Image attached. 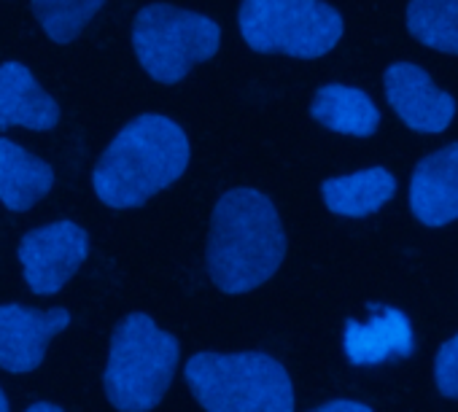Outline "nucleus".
<instances>
[{"instance_id": "obj_5", "label": "nucleus", "mask_w": 458, "mask_h": 412, "mask_svg": "<svg viewBox=\"0 0 458 412\" xmlns=\"http://www.w3.org/2000/svg\"><path fill=\"white\" fill-rule=\"evenodd\" d=\"M241 33L254 52L321 57L343 38V17L324 0H243Z\"/></svg>"}, {"instance_id": "obj_11", "label": "nucleus", "mask_w": 458, "mask_h": 412, "mask_svg": "<svg viewBox=\"0 0 458 412\" xmlns=\"http://www.w3.org/2000/svg\"><path fill=\"white\" fill-rule=\"evenodd\" d=\"M60 122L55 97L20 63L0 65V127L52 130Z\"/></svg>"}, {"instance_id": "obj_13", "label": "nucleus", "mask_w": 458, "mask_h": 412, "mask_svg": "<svg viewBox=\"0 0 458 412\" xmlns=\"http://www.w3.org/2000/svg\"><path fill=\"white\" fill-rule=\"evenodd\" d=\"M412 348L415 340L410 321L394 307L375 313L367 326L348 324L345 332V353L356 364H377L394 356H410Z\"/></svg>"}, {"instance_id": "obj_2", "label": "nucleus", "mask_w": 458, "mask_h": 412, "mask_svg": "<svg viewBox=\"0 0 458 412\" xmlns=\"http://www.w3.org/2000/svg\"><path fill=\"white\" fill-rule=\"evenodd\" d=\"M189 164L186 132L162 114L138 116L100 156L92 186L108 208H135L183 175Z\"/></svg>"}, {"instance_id": "obj_19", "label": "nucleus", "mask_w": 458, "mask_h": 412, "mask_svg": "<svg viewBox=\"0 0 458 412\" xmlns=\"http://www.w3.org/2000/svg\"><path fill=\"white\" fill-rule=\"evenodd\" d=\"M310 412H372V409L367 404H361V401L337 399V401H327V404H321V407H316Z\"/></svg>"}, {"instance_id": "obj_9", "label": "nucleus", "mask_w": 458, "mask_h": 412, "mask_svg": "<svg viewBox=\"0 0 458 412\" xmlns=\"http://www.w3.org/2000/svg\"><path fill=\"white\" fill-rule=\"evenodd\" d=\"M386 97L415 132H442L455 116V100L412 63H396L386 71Z\"/></svg>"}, {"instance_id": "obj_17", "label": "nucleus", "mask_w": 458, "mask_h": 412, "mask_svg": "<svg viewBox=\"0 0 458 412\" xmlns=\"http://www.w3.org/2000/svg\"><path fill=\"white\" fill-rule=\"evenodd\" d=\"M103 4L106 0H36V17L52 41L68 44L89 25Z\"/></svg>"}, {"instance_id": "obj_6", "label": "nucleus", "mask_w": 458, "mask_h": 412, "mask_svg": "<svg viewBox=\"0 0 458 412\" xmlns=\"http://www.w3.org/2000/svg\"><path fill=\"white\" fill-rule=\"evenodd\" d=\"M221 28L202 14L167 4L146 6L132 30V46L146 73L162 84L181 81L191 65L218 52Z\"/></svg>"}, {"instance_id": "obj_4", "label": "nucleus", "mask_w": 458, "mask_h": 412, "mask_svg": "<svg viewBox=\"0 0 458 412\" xmlns=\"http://www.w3.org/2000/svg\"><path fill=\"white\" fill-rule=\"evenodd\" d=\"M181 345L154 318L127 315L108 345L106 393L122 412L154 409L170 388Z\"/></svg>"}, {"instance_id": "obj_21", "label": "nucleus", "mask_w": 458, "mask_h": 412, "mask_svg": "<svg viewBox=\"0 0 458 412\" xmlns=\"http://www.w3.org/2000/svg\"><path fill=\"white\" fill-rule=\"evenodd\" d=\"M0 412H9V399H6L4 388H0Z\"/></svg>"}, {"instance_id": "obj_18", "label": "nucleus", "mask_w": 458, "mask_h": 412, "mask_svg": "<svg viewBox=\"0 0 458 412\" xmlns=\"http://www.w3.org/2000/svg\"><path fill=\"white\" fill-rule=\"evenodd\" d=\"M434 374H437V385L447 399H458V334L450 337L434 361Z\"/></svg>"}, {"instance_id": "obj_8", "label": "nucleus", "mask_w": 458, "mask_h": 412, "mask_svg": "<svg viewBox=\"0 0 458 412\" xmlns=\"http://www.w3.org/2000/svg\"><path fill=\"white\" fill-rule=\"evenodd\" d=\"M71 326V313L63 307L38 313L25 305H0V366L14 374L33 372L47 345Z\"/></svg>"}, {"instance_id": "obj_12", "label": "nucleus", "mask_w": 458, "mask_h": 412, "mask_svg": "<svg viewBox=\"0 0 458 412\" xmlns=\"http://www.w3.org/2000/svg\"><path fill=\"white\" fill-rule=\"evenodd\" d=\"M55 186V170L25 151L22 146L0 138V202L12 211H28Z\"/></svg>"}, {"instance_id": "obj_20", "label": "nucleus", "mask_w": 458, "mask_h": 412, "mask_svg": "<svg viewBox=\"0 0 458 412\" xmlns=\"http://www.w3.org/2000/svg\"><path fill=\"white\" fill-rule=\"evenodd\" d=\"M25 412H65V409H60V407H55V404H33V407L25 409Z\"/></svg>"}, {"instance_id": "obj_16", "label": "nucleus", "mask_w": 458, "mask_h": 412, "mask_svg": "<svg viewBox=\"0 0 458 412\" xmlns=\"http://www.w3.org/2000/svg\"><path fill=\"white\" fill-rule=\"evenodd\" d=\"M407 28L423 46L458 55V0H410Z\"/></svg>"}, {"instance_id": "obj_10", "label": "nucleus", "mask_w": 458, "mask_h": 412, "mask_svg": "<svg viewBox=\"0 0 458 412\" xmlns=\"http://www.w3.org/2000/svg\"><path fill=\"white\" fill-rule=\"evenodd\" d=\"M410 208L426 227L458 219V143L428 154L412 172Z\"/></svg>"}, {"instance_id": "obj_7", "label": "nucleus", "mask_w": 458, "mask_h": 412, "mask_svg": "<svg viewBox=\"0 0 458 412\" xmlns=\"http://www.w3.org/2000/svg\"><path fill=\"white\" fill-rule=\"evenodd\" d=\"M89 254L87 232L73 222H55L33 230L20 243L22 275L33 294H57Z\"/></svg>"}, {"instance_id": "obj_15", "label": "nucleus", "mask_w": 458, "mask_h": 412, "mask_svg": "<svg viewBox=\"0 0 458 412\" xmlns=\"http://www.w3.org/2000/svg\"><path fill=\"white\" fill-rule=\"evenodd\" d=\"M310 111L316 122H321L324 127L353 138H367L380 124V114L369 100V95L345 84L321 87Z\"/></svg>"}, {"instance_id": "obj_1", "label": "nucleus", "mask_w": 458, "mask_h": 412, "mask_svg": "<svg viewBox=\"0 0 458 412\" xmlns=\"http://www.w3.org/2000/svg\"><path fill=\"white\" fill-rule=\"evenodd\" d=\"M286 256L281 216L259 189H229L210 222L208 273L226 294H246L270 281Z\"/></svg>"}, {"instance_id": "obj_3", "label": "nucleus", "mask_w": 458, "mask_h": 412, "mask_svg": "<svg viewBox=\"0 0 458 412\" xmlns=\"http://www.w3.org/2000/svg\"><path fill=\"white\" fill-rule=\"evenodd\" d=\"M183 377L208 412H294V385L267 353L202 350L186 361Z\"/></svg>"}, {"instance_id": "obj_14", "label": "nucleus", "mask_w": 458, "mask_h": 412, "mask_svg": "<svg viewBox=\"0 0 458 412\" xmlns=\"http://www.w3.org/2000/svg\"><path fill=\"white\" fill-rule=\"evenodd\" d=\"M396 178L383 167H369L351 175H337L324 181L321 197L327 208L337 216H369L380 211L383 205L394 197Z\"/></svg>"}]
</instances>
